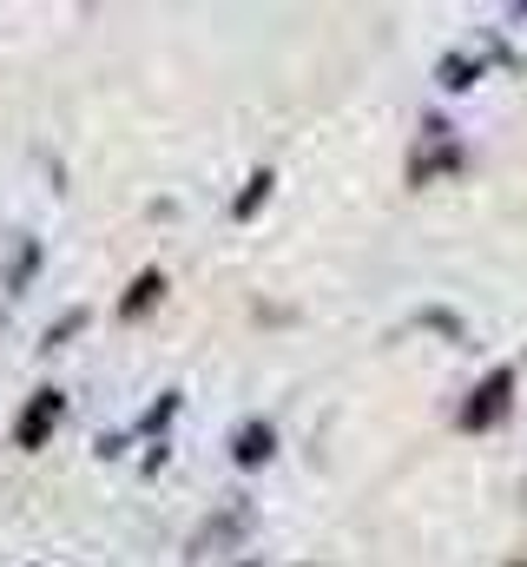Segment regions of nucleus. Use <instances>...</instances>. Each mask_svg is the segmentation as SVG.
<instances>
[{
  "label": "nucleus",
  "instance_id": "obj_1",
  "mask_svg": "<svg viewBox=\"0 0 527 567\" xmlns=\"http://www.w3.org/2000/svg\"><path fill=\"white\" fill-rule=\"evenodd\" d=\"M508 396H515V377H508V370H495V377L475 390V403L462 410V429H488L495 416H502V403H508Z\"/></svg>",
  "mask_w": 527,
  "mask_h": 567
},
{
  "label": "nucleus",
  "instance_id": "obj_2",
  "mask_svg": "<svg viewBox=\"0 0 527 567\" xmlns=\"http://www.w3.org/2000/svg\"><path fill=\"white\" fill-rule=\"evenodd\" d=\"M53 423H60V396H53V390H40V396H33V410L20 416V449H40V442L53 435Z\"/></svg>",
  "mask_w": 527,
  "mask_h": 567
},
{
  "label": "nucleus",
  "instance_id": "obj_4",
  "mask_svg": "<svg viewBox=\"0 0 527 567\" xmlns=\"http://www.w3.org/2000/svg\"><path fill=\"white\" fill-rule=\"evenodd\" d=\"M264 455H270V435H264V429L238 435V462H264Z\"/></svg>",
  "mask_w": 527,
  "mask_h": 567
},
{
  "label": "nucleus",
  "instance_id": "obj_3",
  "mask_svg": "<svg viewBox=\"0 0 527 567\" xmlns=\"http://www.w3.org/2000/svg\"><path fill=\"white\" fill-rule=\"evenodd\" d=\"M152 297H158V271H145V278L132 284V297H126V317H138V310H145Z\"/></svg>",
  "mask_w": 527,
  "mask_h": 567
}]
</instances>
